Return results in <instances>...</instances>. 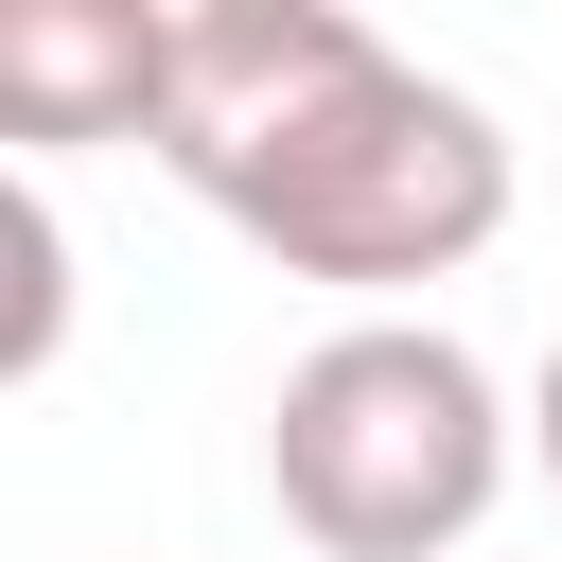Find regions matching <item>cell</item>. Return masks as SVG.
Here are the masks:
<instances>
[{"instance_id":"obj_1","label":"cell","mask_w":562,"mask_h":562,"mask_svg":"<svg viewBox=\"0 0 562 562\" xmlns=\"http://www.w3.org/2000/svg\"><path fill=\"white\" fill-rule=\"evenodd\" d=\"M158 158L281 281H334V299L457 281L509 228V123L422 53H386L351 0H176Z\"/></svg>"},{"instance_id":"obj_2","label":"cell","mask_w":562,"mask_h":562,"mask_svg":"<svg viewBox=\"0 0 562 562\" xmlns=\"http://www.w3.org/2000/svg\"><path fill=\"white\" fill-rule=\"evenodd\" d=\"M263 492L316 562H457L509 492V386L439 316H351L281 369Z\"/></svg>"},{"instance_id":"obj_3","label":"cell","mask_w":562,"mask_h":562,"mask_svg":"<svg viewBox=\"0 0 562 562\" xmlns=\"http://www.w3.org/2000/svg\"><path fill=\"white\" fill-rule=\"evenodd\" d=\"M176 0H0V140H158Z\"/></svg>"},{"instance_id":"obj_4","label":"cell","mask_w":562,"mask_h":562,"mask_svg":"<svg viewBox=\"0 0 562 562\" xmlns=\"http://www.w3.org/2000/svg\"><path fill=\"white\" fill-rule=\"evenodd\" d=\"M0 263H18V316H0V369H53V316H70V246H53V211H35V176L0 193Z\"/></svg>"}]
</instances>
